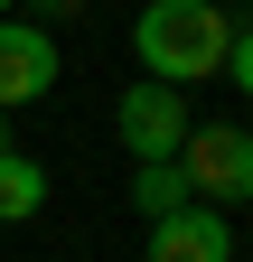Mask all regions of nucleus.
Returning <instances> with one entry per match:
<instances>
[{
  "label": "nucleus",
  "instance_id": "nucleus-7",
  "mask_svg": "<svg viewBox=\"0 0 253 262\" xmlns=\"http://www.w3.org/2000/svg\"><path fill=\"white\" fill-rule=\"evenodd\" d=\"M132 206L150 225L178 215V206H197V196H187V169H178V159H132Z\"/></svg>",
  "mask_w": 253,
  "mask_h": 262
},
{
  "label": "nucleus",
  "instance_id": "nucleus-2",
  "mask_svg": "<svg viewBox=\"0 0 253 262\" xmlns=\"http://www.w3.org/2000/svg\"><path fill=\"white\" fill-rule=\"evenodd\" d=\"M178 169L197 206H253V131L244 122H187Z\"/></svg>",
  "mask_w": 253,
  "mask_h": 262
},
{
  "label": "nucleus",
  "instance_id": "nucleus-4",
  "mask_svg": "<svg viewBox=\"0 0 253 262\" xmlns=\"http://www.w3.org/2000/svg\"><path fill=\"white\" fill-rule=\"evenodd\" d=\"M113 131H122V150H132V159H178V141H187V94L141 75V84L113 103Z\"/></svg>",
  "mask_w": 253,
  "mask_h": 262
},
{
  "label": "nucleus",
  "instance_id": "nucleus-3",
  "mask_svg": "<svg viewBox=\"0 0 253 262\" xmlns=\"http://www.w3.org/2000/svg\"><path fill=\"white\" fill-rule=\"evenodd\" d=\"M56 75H66L56 28H38V19H0V113L47 103V94H56Z\"/></svg>",
  "mask_w": 253,
  "mask_h": 262
},
{
  "label": "nucleus",
  "instance_id": "nucleus-8",
  "mask_svg": "<svg viewBox=\"0 0 253 262\" xmlns=\"http://www.w3.org/2000/svg\"><path fill=\"white\" fill-rule=\"evenodd\" d=\"M225 84L253 103V28H235V47H225Z\"/></svg>",
  "mask_w": 253,
  "mask_h": 262
},
{
  "label": "nucleus",
  "instance_id": "nucleus-10",
  "mask_svg": "<svg viewBox=\"0 0 253 262\" xmlns=\"http://www.w3.org/2000/svg\"><path fill=\"white\" fill-rule=\"evenodd\" d=\"M0 150H19V141H10V113H0Z\"/></svg>",
  "mask_w": 253,
  "mask_h": 262
},
{
  "label": "nucleus",
  "instance_id": "nucleus-1",
  "mask_svg": "<svg viewBox=\"0 0 253 262\" xmlns=\"http://www.w3.org/2000/svg\"><path fill=\"white\" fill-rule=\"evenodd\" d=\"M225 47H235V19L216 10V0H150V10L132 19V56L150 84H206L225 75Z\"/></svg>",
  "mask_w": 253,
  "mask_h": 262
},
{
  "label": "nucleus",
  "instance_id": "nucleus-11",
  "mask_svg": "<svg viewBox=\"0 0 253 262\" xmlns=\"http://www.w3.org/2000/svg\"><path fill=\"white\" fill-rule=\"evenodd\" d=\"M10 10H19V0H0V19H10Z\"/></svg>",
  "mask_w": 253,
  "mask_h": 262
},
{
  "label": "nucleus",
  "instance_id": "nucleus-9",
  "mask_svg": "<svg viewBox=\"0 0 253 262\" xmlns=\"http://www.w3.org/2000/svg\"><path fill=\"white\" fill-rule=\"evenodd\" d=\"M47 19H75V0H38V28H47Z\"/></svg>",
  "mask_w": 253,
  "mask_h": 262
},
{
  "label": "nucleus",
  "instance_id": "nucleus-6",
  "mask_svg": "<svg viewBox=\"0 0 253 262\" xmlns=\"http://www.w3.org/2000/svg\"><path fill=\"white\" fill-rule=\"evenodd\" d=\"M47 187H56V178H47L28 150H0V225H28V215L47 206Z\"/></svg>",
  "mask_w": 253,
  "mask_h": 262
},
{
  "label": "nucleus",
  "instance_id": "nucleus-5",
  "mask_svg": "<svg viewBox=\"0 0 253 262\" xmlns=\"http://www.w3.org/2000/svg\"><path fill=\"white\" fill-rule=\"evenodd\" d=\"M150 262H235V225L225 206H178L150 225Z\"/></svg>",
  "mask_w": 253,
  "mask_h": 262
}]
</instances>
